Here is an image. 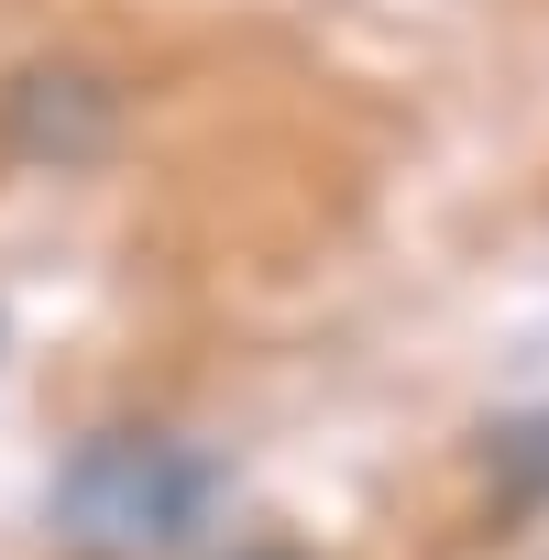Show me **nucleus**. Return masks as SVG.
<instances>
[{
  "mask_svg": "<svg viewBox=\"0 0 549 560\" xmlns=\"http://www.w3.org/2000/svg\"><path fill=\"white\" fill-rule=\"evenodd\" d=\"M187 516H198V462L176 440H100V451H78V472L56 494V527L78 549H110V560L165 549Z\"/></svg>",
  "mask_w": 549,
  "mask_h": 560,
  "instance_id": "1",
  "label": "nucleus"
},
{
  "mask_svg": "<svg viewBox=\"0 0 549 560\" xmlns=\"http://www.w3.org/2000/svg\"><path fill=\"white\" fill-rule=\"evenodd\" d=\"M242 560H297V549H242Z\"/></svg>",
  "mask_w": 549,
  "mask_h": 560,
  "instance_id": "2",
  "label": "nucleus"
}]
</instances>
